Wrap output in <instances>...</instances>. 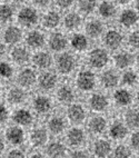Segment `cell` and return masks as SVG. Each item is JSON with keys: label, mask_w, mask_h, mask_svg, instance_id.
I'll use <instances>...</instances> for the list:
<instances>
[{"label": "cell", "mask_w": 139, "mask_h": 158, "mask_svg": "<svg viewBox=\"0 0 139 158\" xmlns=\"http://www.w3.org/2000/svg\"><path fill=\"white\" fill-rule=\"evenodd\" d=\"M100 84L106 89H115L120 84V75L114 69H107L100 76Z\"/></svg>", "instance_id": "ffe728a7"}, {"label": "cell", "mask_w": 139, "mask_h": 158, "mask_svg": "<svg viewBox=\"0 0 139 158\" xmlns=\"http://www.w3.org/2000/svg\"><path fill=\"white\" fill-rule=\"evenodd\" d=\"M16 19L21 28L32 29L40 23L41 15L39 10L34 6H23L16 12Z\"/></svg>", "instance_id": "6da1fadb"}, {"label": "cell", "mask_w": 139, "mask_h": 158, "mask_svg": "<svg viewBox=\"0 0 139 158\" xmlns=\"http://www.w3.org/2000/svg\"><path fill=\"white\" fill-rule=\"evenodd\" d=\"M133 7L139 12V0H133Z\"/></svg>", "instance_id": "db71d44e"}, {"label": "cell", "mask_w": 139, "mask_h": 158, "mask_svg": "<svg viewBox=\"0 0 139 158\" xmlns=\"http://www.w3.org/2000/svg\"><path fill=\"white\" fill-rule=\"evenodd\" d=\"M47 127L51 134L60 135L66 129V119L63 116L55 115L51 118H49L48 123H47Z\"/></svg>", "instance_id": "4dcf8cb0"}, {"label": "cell", "mask_w": 139, "mask_h": 158, "mask_svg": "<svg viewBox=\"0 0 139 158\" xmlns=\"http://www.w3.org/2000/svg\"><path fill=\"white\" fill-rule=\"evenodd\" d=\"M16 17V11L11 3L0 2V23L7 25Z\"/></svg>", "instance_id": "e575fe53"}, {"label": "cell", "mask_w": 139, "mask_h": 158, "mask_svg": "<svg viewBox=\"0 0 139 158\" xmlns=\"http://www.w3.org/2000/svg\"><path fill=\"white\" fill-rule=\"evenodd\" d=\"M97 84V78L92 71L81 70L76 78V85L78 89L81 91H91L94 90Z\"/></svg>", "instance_id": "8fae6325"}, {"label": "cell", "mask_w": 139, "mask_h": 158, "mask_svg": "<svg viewBox=\"0 0 139 158\" xmlns=\"http://www.w3.org/2000/svg\"><path fill=\"white\" fill-rule=\"evenodd\" d=\"M46 152L49 157H55V158H59L63 157L67 154V149H66V146L60 143V141H52L47 146V149Z\"/></svg>", "instance_id": "74e56055"}, {"label": "cell", "mask_w": 139, "mask_h": 158, "mask_svg": "<svg viewBox=\"0 0 139 158\" xmlns=\"http://www.w3.org/2000/svg\"><path fill=\"white\" fill-rule=\"evenodd\" d=\"M7 139L10 144L12 145H20L22 144L23 140H25V133L21 127H10L7 130Z\"/></svg>", "instance_id": "8d00e7d4"}, {"label": "cell", "mask_w": 139, "mask_h": 158, "mask_svg": "<svg viewBox=\"0 0 139 158\" xmlns=\"http://www.w3.org/2000/svg\"><path fill=\"white\" fill-rule=\"evenodd\" d=\"M10 1H11V3H14V5H22L27 0H10Z\"/></svg>", "instance_id": "11a10c76"}, {"label": "cell", "mask_w": 139, "mask_h": 158, "mask_svg": "<svg viewBox=\"0 0 139 158\" xmlns=\"http://www.w3.org/2000/svg\"><path fill=\"white\" fill-rule=\"evenodd\" d=\"M108 133H109L111 139H114L116 141H121L127 138L128 134H129V128L124 120H115L109 126Z\"/></svg>", "instance_id": "2e32d148"}, {"label": "cell", "mask_w": 139, "mask_h": 158, "mask_svg": "<svg viewBox=\"0 0 139 158\" xmlns=\"http://www.w3.org/2000/svg\"><path fill=\"white\" fill-rule=\"evenodd\" d=\"M48 141V131L45 128H35L30 133V143L34 147H43Z\"/></svg>", "instance_id": "f546056e"}, {"label": "cell", "mask_w": 139, "mask_h": 158, "mask_svg": "<svg viewBox=\"0 0 139 158\" xmlns=\"http://www.w3.org/2000/svg\"><path fill=\"white\" fill-rule=\"evenodd\" d=\"M3 150H5V143L1 138H0V154H2Z\"/></svg>", "instance_id": "9f6ffc18"}, {"label": "cell", "mask_w": 139, "mask_h": 158, "mask_svg": "<svg viewBox=\"0 0 139 158\" xmlns=\"http://www.w3.org/2000/svg\"><path fill=\"white\" fill-rule=\"evenodd\" d=\"M14 69L8 62H0V77L3 79H9L12 77Z\"/></svg>", "instance_id": "7bdbcfd3"}, {"label": "cell", "mask_w": 139, "mask_h": 158, "mask_svg": "<svg viewBox=\"0 0 139 158\" xmlns=\"http://www.w3.org/2000/svg\"><path fill=\"white\" fill-rule=\"evenodd\" d=\"M71 156L72 157H88V152H86V150L80 149V148H77L75 152H72Z\"/></svg>", "instance_id": "c3c4849f"}, {"label": "cell", "mask_w": 139, "mask_h": 158, "mask_svg": "<svg viewBox=\"0 0 139 158\" xmlns=\"http://www.w3.org/2000/svg\"><path fill=\"white\" fill-rule=\"evenodd\" d=\"M54 2V0H31L32 6L36 7L37 9H47Z\"/></svg>", "instance_id": "f6af8a7d"}, {"label": "cell", "mask_w": 139, "mask_h": 158, "mask_svg": "<svg viewBox=\"0 0 139 158\" xmlns=\"http://www.w3.org/2000/svg\"><path fill=\"white\" fill-rule=\"evenodd\" d=\"M89 107L96 113H102L109 107V100L104 94L96 93L89 98Z\"/></svg>", "instance_id": "44dd1931"}, {"label": "cell", "mask_w": 139, "mask_h": 158, "mask_svg": "<svg viewBox=\"0 0 139 158\" xmlns=\"http://www.w3.org/2000/svg\"><path fill=\"white\" fill-rule=\"evenodd\" d=\"M55 62H56V68H57L58 73L61 75H69L77 67L76 57L71 52H68L66 50L58 54Z\"/></svg>", "instance_id": "277c9868"}, {"label": "cell", "mask_w": 139, "mask_h": 158, "mask_svg": "<svg viewBox=\"0 0 139 158\" xmlns=\"http://www.w3.org/2000/svg\"><path fill=\"white\" fill-rule=\"evenodd\" d=\"M133 152L130 148V146H127V145H124V144H119V145H117L114 149H112L111 155L117 158H128V157H131V156H133Z\"/></svg>", "instance_id": "60d3db41"}, {"label": "cell", "mask_w": 139, "mask_h": 158, "mask_svg": "<svg viewBox=\"0 0 139 158\" xmlns=\"http://www.w3.org/2000/svg\"><path fill=\"white\" fill-rule=\"evenodd\" d=\"M32 64L41 70H47L52 65V57L48 51L39 50L32 56Z\"/></svg>", "instance_id": "603a6c76"}, {"label": "cell", "mask_w": 139, "mask_h": 158, "mask_svg": "<svg viewBox=\"0 0 139 158\" xmlns=\"http://www.w3.org/2000/svg\"><path fill=\"white\" fill-rule=\"evenodd\" d=\"M10 56H11L12 61L17 65H26L30 60V54H29L28 48L22 47V46H14Z\"/></svg>", "instance_id": "4316f807"}, {"label": "cell", "mask_w": 139, "mask_h": 158, "mask_svg": "<svg viewBox=\"0 0 139 158\" xmlns=\"http://www.w3.org/2000/svg\"><path fill=\"white\" fill-rule=\"evenodd\" d=\"M5 54H6V44H5V41H1L0 40V58H2L3 56H5Z\"/></svg>", "instance_id": "f907efd6"}, {"label": "cell", "mask_w": 139, "mask_h": 158, "mask_svg": "<svg viewBox=\"0 0 139 158\" xmlns=\"http://www.w3.org/2000/svg\"><path fill=\"white\" fill-rule=\"evenodd\" d=\"M75 97H76V95H75L74 89L69 85L60 86L59 89L57 90V98L61 104H72Z\"/></svg>", "instance_id": "d590c367"}, {"label": "cell", "mask_w": 139, "mask_h": 158, "mask_svg": "<svg viewBox=\"0 0 139 158\" xmlns=\"http://www.w3.org/2000/svg\"><path fill=\"white\" fill-rule=\"evenodd\" d=\"M86 141V133L79 127H72L67 133V143L72 148H80Z\"/></svg>", "instance_id": "d6986e66"}, {"label": "cell", "mask_w": 139, "mask_h": 158, "mask_svg": "<svg viewBox=\"0 0 139 158\" xmlns=\"http://www.w3.org/2000/svg\"><path fill=\"white\" fill-rule=\"evenodd\" d=\"M38 86L41 90L50 91L52 90L58 84V76L54 71H45L38 77Z\"/></svg>", "instance_id": "ac0fdd59"}, {"label": "cell", "mask_w": 139, "mask_h": 158, "mask_svg": "<svg viewBox=\"0 0 139 158\" xmlns=\"http://www.w3.org/2000/svg\"><path fill=\"white\" fill-rule=\"evenodd\" d=\"M25 38L22 28L20 26L9 25L7 26L2 32V40L6 45L17 46Z\"/></svg>", "instance_id": "5bb4252c"}, {"label": "cell", "mask_w": 139, "mask_h": 158, "mask_svg": "<svg viewBox=\"0 0 139 158\" xmlns=\"http://www.w3.org/2000/svg\"><path fill=\"white\" fill-rule=\"evenodd\" d=\"M37 75L31 68H25L18 75V82L23 88H29L37 82Z\"/></svg>", "instance_id": "484cf974"}, {"label": "cell", "mask_w": 139, "mask_h": 158, "mask_svg": "<svg viewBox=\"0 0 139 158\" xmlns=\"http://www.w3.org/2000/svg\"><path fill=\"white\" fill-rule=\"evenodd\" d=\"M133 102L136 104V107L139 108V89L136 91V94L133 95Z\"/></svg>", "instance_id": "816d5d0a"}, {"label": "cell", "mask_w": 139, "mask_h": 158, "mask_svg": "<svg viewBox=\"0 0 139 158\" xmlns=\"http://www.w3.org/2000/svg\"><path fill=\"white\" fill-rule=\"evenodd\" d=\"M31 157L32 158H36V157H37V158H43V156L41 155L40 152H35V154H32V155H31Z\"/></svg>", "instance_id": "6f0895ef"}, {"label": "cell", "mask_w": 139, "mask_h": 158, "mask_svg": "<svg viewBox=\"0 0 139 158\" xmlns=\"http://www.w3.org/2000/svg\"><path fill=\"white\" fill-rule=\"evenodd\" d=\"M126 45L130 50H139V27L128 31L126 35Z\"/></svg>", "instance_id": "f35d334b"}, {"label": "cell", "mask_w": 139, "mask_h": 158, "mask_svg": "<svg viewBox=\"0 0 139 158\" xmlns=\"http://www.w3.org/2000/svg\"><path fill=\"white\" fill-rule=\"evenodd\" d=\"M135 65L137 66V69L139 70V50L137 51V54L135 55Z\"/></svg>", "instance_id": "f5cc1de1"}, {"label": "cell", "mask_w": 139, "mask_h": 158, "mask_svg": "<svg viewBox=\"0 0 139 158\" xmlns=\"http://www.w3.org/2000/svg\"><path fill=\"white\" fill-rule=\"evenodd\" d=\"M120 27L107 28L101 37L102 44L108 50L117 51L126 44V35Z\"/></svg>", "instance_id": "7a4b0ae2"}, {"label": "cell", "mask_w": 139, "mask_h": 158, "mask_svg": "<svg viewBox=\"0 0 139 158\" xmlns=\"http://www.w3.org/2000/svg\"><path fill=\"white\" fill-rule=\"evenodd\" d=\"M8 157L22 158V157H25V154H23L22 150H20V149H12L11 152H9Z\"/></svg>", "instance_id": "7dc6e473"}, {"label": "cell", "mask_w": 139, "mask_h": 158, "mask_svg": "<svg viewBox=\"0 0 139 158\" xmlns=\"http://www.w3.org/2000/svg\"><path fill=\"white\" fill-rule=\"evenodd\" d=\"M8 119V110L3 105H0V125L5 124Z\"/></svg>", "instance_id": "bcb514c9"}, {"label": "cell", "mask_w": 139, "mask_h": 158, "mask_svg": "<svg viewBox=\"0 0 139 158\" xmlns=\"http://www.w3.org/2000/svg\"><path fill=\"white\" fill-rule=\"evenodd\" d=\"M63 26L66 30L70 32H76L84 26L82 15L79 11L69 10L63 16Z\"/></svg>", "instance_id": "7c38bea8"}, {"label": "cell", "mask_w": 139, "mask_h": 158, "mask_svg": "<svg viewBox=\"0 0 139 158\" xmlns=\"http://www.w3.org/2000/svg\"><path fill=\"white\" fill-rule=\"evenodd\" d=\"M32 107L34 110L39 115H46L52 108V102L49 97L45 95H38L35 97L34 102H32Z\"/></svg>", "instance_id": "7402d4cb"}, {"label": "cell", "mask_w": 139, "mask_h": 158, "mask_svg": "<svg viewBox=\"0 0 139 158\" xmlns=\"http://www.w3.org/2000/svg\"><path fill=\"white\" fill-rule=\"evenodd\" d=\"M120 82L127 88H133L139 85V70L128 68L120 75Z\"/></svg>", "instance_id": "d4e9b609"}, {"label": "cell", "mask_w": 139, "mask_h": 158, "mask_svg": "<svg viewBox=\"0 0 139 158\" xmlns=\"http://www.w3.org/2000/svg\"><path fill=\"white\" fill-rule=\"evenodd\" d=\"M40 23L47 30H57L63 25V15L58 9H48L41 15Z\"/></svg>", "instance_id": "8992f818"}, {"label": "cell", "mask_w": 139, "mask_h": 158, "mask_svg": "<svg viewBox=\"0 0 139 158\" xmlns=\"http://www.w3.org/2000/svg\"><path fill=\"white\" fill-rule=\"evenodd\" d=\"M23 39H25L27 47L34 49V50H40L47 44V38H46L45 32L36 28L29 29Z\"/></svg>", "instance_id": "9c48e42d"}, {"label": "cell", "mask_w": 139, "mask_h": 158, "mask_svg": "<svg viewBox=\"0 0 139 158\" xmlns=\"http://www.w3.org/2000/svg\"><path fill=\"white\" fill-rule=\"evenodd\" d=\"M110 57L105 47H96L88 54V64L95 69H102L109 64Z\"/></svg>", "instance_id": "5b68a950"}, {"label": "cell", "mask_w": 139, "mask_h": 158, "mask_svg": "<svg viewBox=\"0 0 139 158\" xmlns=\"http://www.w3.org/2000/svg\"><path fill=\"white\" fill-rule=\"evenodd\" d=\"M118 7H127L133 3V0H112Z\"/></svg>", "instance_id": "681fc988"}, {"label": "cell", "mask_w": 139, "mask_h": 158, "mask_svg": "<svg viewBox=\"0 0 139 158\" xmlns=\"http://www.w3.org/2000/svg\"><path fill=\"white\" fill-rule=\"evenodd\" d=\"M77 11H79L82 16H91L97 11L98 1L97 0H76Z\"/></svg>", "instance_id": "836d02e7"}, {"label": "cell", "mask_w": 139, "mask_h": 158, "mask_svg": "<svg viewBox=\"0 0 139 158\" xmlns=\"http://www.w3.org/2000/svg\"><path fill=\"white\" fill-rule=\"evenodd\" d=\"M124 122L130 130L139 129V108L128 107L124 113Z\"/></svg>", "instance_id": "f1b7e54d"}, {"label": "cell", "mask_w": 139, "mask_h": 158, "mask_svg": "<svg viewBox=\"0 0 139 158\" xmlns=\"http://www.w3.org/2000/svg\"><path fill=\"white\" fill-rule=\"evenodd\" d=\"M92 152L97 157H107L111 155L112 152V146H111L110 141L107 139H98L94 143L92 146Z\"/></svg>", "instance_id": "83f0119b"}, {"label": "cell", "mask_w": 139, "mask_h": 158, "mask_svg": "<svg viewBox=\"0 0 139 158\" xmlns=\"http://www.w3.org/2000/svg\"><path fill=\"white\" fill-rule=\"evenodd\" d=\"M26 100V93L23 89L12 87L8 93V102L12 105H20Z\"/></svg>", "instance_id": "ab89813d"}, {"label": "cell", "mask_w": 139, "mask_h": 158, "mask_svg": "<svg viewBox=\"0 0 139 158\" xmlns=\"http://www.w3.org/2000/svg\"><path fill=\"white\" fill-rule=\"evenodd\" d=\"M112 100L115 104L120 108H128L130 107L133 102V95L127 87L118 88L114 91Z\"/></svg>", "instance_id": "9a60e30c"}, {"label": "cell", "mask_w": 139, "mask_h": 158, "mask_svg": "<svg viewBox=\"0 0 139 158\" xmlns=\"http://www.w3.org/2000/svg\"><path fill=\"white\" fill-rule=\"evenodd\" d=\"M129 146L133 149V152H139V129H135L130 135Z\"/></svg>", "instance_id": "ee69618b"}, {"label": "cell", "mask_w": 139, "mask_h": 158, "mask_svg": "<svg viewBox=\"0 0 139 158\" xmlns=\"http://www.w3.org/2000/svg\"><path fill=\"white\" fill-rule=\"evenodd\" d=\"M47 44L51 51L59 54L65 51L69 46V38L61 31L54 30L47 38Z\"/></svg>", "instance_id": "ba28073f"}, {"label": "cell", "mask_w": 139, "mask_h": 158, "mask_svg": "<svg viewBox=\"0 0 139 158\" xmlns=\"http://www.w3.org/2000/svg\"><path fill=\"white\" fill-rule=\"evenodd\" d=\"M108 127L107 120L101 116H95L89 120L88 128L94 135H101L106 131Z\"/></svg>", "instance_id": "d6a6232c"}, {"label": "cell", "mask_w": 139, "mask_h": 158, "mask_svg": "<svg viewBox=\"0 0 139 158\" xmlns=\"http://www.w3.org/2000/svg\"><path fill=\"white\" fill-rule=\"evenodd\" d=\"M106 29L105 21L100 18H90L84 23V32L88 36L89 39L101 38Z\"/></svg>", "instance_id": "52a82bcc"}, {"label": "cell", "mask_w": 139, "mask_h": 158, "mask_svg": "<svg viewBox=\"0 0 139 158\" xmlns=\"http://www.w3.org/2000/svg\"><path fill=\"white\" fill-rule=\"evenodd\" d=\"M67 116L68 119L74 124H80L85 120L87 113H86L85 107L80 104H71L67 110Z\"/></svg>", "instance_id": "cb8c5ba5"}, {"label": "cell", "mask_w": 139, "mask_h": 158, "mask_svg": "<svg viewBox=\"0 0 139 158\" xmlns=\"http://www.w3.org/2000/svg\"><path fill=\"white\" fill-rule=\"evenodd\" d=\"M117 23L118 27L122 30H131L138 27L139 25V12L133 7H122L117 15Z\"/></svg>", "instance_id": "3957f363"}, {"label": "cell", "mask_w": 139, "mask_h": 158, "mask_svg": "<svg viewBox=\"0 0 139 158\" xmlns=\"http://www.w3.org/2000/svg\"><path fill=\"white\" fill-rule=\"evenodd\" d=\"M54 3L60 11H69L76 5V0H54Z\"/></svg>", "instance_id": "b9f144b4"}, {"label": "cell", "mask_w": 139, "mask_h": 158, "mask_svg": "<svg viewBox=\"0 0 139 158\" xmlns=\"http://www.w3.org/2000/svg\"><path fill=\"white\" fill-rule=\"evenodd\" d=\"M138 27H139V25H138Z\"/></svg>", "instance_id": "91938a15"}, {"label": "cell", "mask_w": 139, "mask_h": 158, "mask_svg": "<svg viewBox=\"0 0 139 158\" xmlns=\"http://www.w3.org/2000/svg\"><path fill=\"white\" fill-rule=\"evenodd\" d=\"M114 64L118 69L125 70L135 64V55L130 49H118L114 56Z\"/></svg>", "instance_id": "4fadbf2b"}, {"label": "cell", "mask_w": 139, "mask_h": 158, "mask_svg": "<svg viewBox=\"0 0 139 158\" xmlns=\"http://www.w3.org/2000/svg\"><path fill=\"white\" fill-rule=\"evenodd\" d=\"M97 12L100 19H102L106 23V21L116 19L119 10H118V6L112 0H102L98 2Z\"/></svg>", "instance_id": "30bf717a"}, {"label": "cell", "mask_w": 139, "mask_h": 158, "mask_svg": "<svg viewBox=\"0 0 139 158\" xmlns=\"http://www.w3.org/2000/svg\"><path fill=\"white\" fill-rule=\"evenodd\" d=\"M12 119L14 122L18 125V126H30L34 122V116H32L31 111L28 109H25V108H21V109H18L16 113L12 116Z\"/></svg>", "instance_id": "1f68e13d"}, {"label": "cell", "mask_w": 139, "mask_h": 158, "mask_svg": "<svg viewBox=\"0 0 139 158\" xmlns=\"http://www.w3.org/2000/svg\"><path fill=\"white\" fill-rule=\"evenodd\" d=\"M2 1H3V0H0V2H2Z\"/></svg>", "instance_id": "680465c9"}, {"label": "cell", "mask_w": 139, "mask_h": 158, "mask_svg": "<svg viewBox=\"0 0 139 158\" xmlns=\"http://www.w3.org/2000/svg\"><path fill=\"white\" fill-rule=\"evenodd\" d=\"M69 46L77 52H82L89 47V38L85 32H74L69 38Z\"/></svg>", "instance_id": "e0dca14e"}]
</instances>
